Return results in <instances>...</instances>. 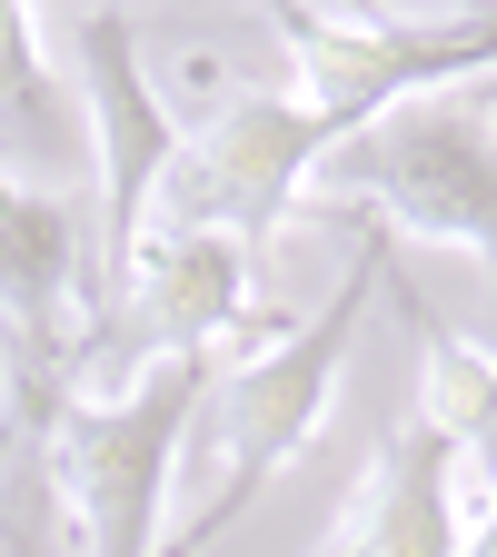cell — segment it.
Segmentation results:
<instances>
[{
  "mask_svg": "<svg viewBox=\"0 0 497 557\" xmlns=\"http://www.w3.org/2000/svg\"><path fill=\"white\" fill-rule=\"evenodd\" d=\"M309 199H359L369 230L468 249L497 278V81L378 110L309 170Z\"/></svg>",
  "mask_w": 497,
  "mask_h": 557,
  "instance_id": "obj_3",
  "label": "cell"
},
{
  "mask_svg": "<svg viewBox=\"0 0 497 557\" xmlns=\"http://www.w3.org/2000/svg\"><path fill=\"white\" fill-rule=\"evenodd\" d=\"M50 408H21V398H0V478L21 468V448H30V429H40Z\"/></svg>",
  "mask_w": 497,
  "mask_h": 557,
  "instance_id": "obj_14",
  "label": "cell"
},
{
  "mask_svg": "<svg viewBox=\"0 0 497 557\" xmlns=\"http://www.w3.org/2000/svg\"><path fill=\"white\" fill-rule=\"evenodd\" d=\"M278 50H289V100L378 120L398 100L468 90L497 81V11L477 21H309V11H269Z\"/></svg>",
  "mask_w": 497,
  "mask_h": 557,
  "instance_id": "obj_6",
  "label": "cell"
},
{
  "mask_svg": "<svg viewBox=\"0 0 497 557\" xmlns=\"http://www.w3.org/2000/svg\"><path fill=\"white\" fill-rule=\"evenodd\" d=\"M80 199L0 180V398L50 408L80 379Z\"/></svg>",
  "mask_w": 497,
  "mask_h": 557,
  "instance_id": "obj_7",
  "label": "cell"
},
{
  "mask_svg": "<svg viewBox=\"0 0 497 557\" xmlns=\"http://www.w3.org/2000/svg\"><path fill=\"white\" fill-rule=\"evenodd\" d=\"M220 359H139L110 398L90 388H60L40 418V468H50V498L60 528L80 557H160V508H170V478H179V438H189V408L209 388Z\"/></svg>",
  "mask_w": 497,
  "mask_h": 557,
  "instance_id": "obj_2",
  "label": "cell"
},
{
  "mask_svg": "<svg viewBox=\"0 0 497 557\" xmlns=\"http://www.w3.org/2000/svg\"><path fill=\"white\" fill-rule=\"evenodd\" d=\"M319 557H458V458L428 418H388Z\"/></svg>",
  "mask_w": 497,
  "mask_h": 557,
  "instance_id": "obj_9",
  "label": "cell"
},
{
  "mask_svg": "<svg viewBox=\"0 0 497 557\" xmlns=\"http://www.w3.org/2000/svg\"><path fill=\"white\" fill-rule=\"evenodd\" d=\"M458 557H497V468H487V487L458 508Z\"/></svg>",
  "mask_w": 497,
  "mask_h": 557,
  "instance_id": "obj_13",
  "label": "cell"
},
{
  "mask_svg": "<svg viewBox=\"0 0 497 557\" xmlns=\"http://www.w3.org/2000/svg\"><path fill=\"white\" fill-rule=\"evenodd\" d=\"M388 278H398V239L359 220V259H348V278L328 289L319 319H299V329L259 338L249 359H220V369H209V388L189 408V438H179V478L199 487V498L160 537V557H209V547L249 518L259 487L319 438V418L338 398V369H348V348H359V319H369V299L388 289Z\"/></svg>",
  "mask_w": 497,
  "mask_h": 557,
  "instance_id": "obj_1",
  "label": "cell"
},
{
  "mask_svg": "<svg viewBox=\"0 0 497 557\" xmlns=\"http://www.w3.org/2000/svg\"><path fill=\"white\" fill-rule=\"evenodd\" d=\"M0 180H30V189L90 180V120L50 81L40 21L21 11V0H0Z\"/></svg>",
  "mask_w": 497,
  "mask_h": 557,
  "instance_id": "obj_10",
  "label": "cell"
},
{
  "mask_svg": "<svg viewBox=\"0 0 497 557\" xmlns=\"http://www.w3.org/2000/svg\"><path fill=\"white\" fill-rule=\"evenodd\" d=\"M398 309L418 319V418L448 438V458H458V508H468L477 487H487V468H497V348L477 359L448 319L418 309L408 278H398Z\"/></svg>",
  "mask_w": 497,
  "mask_h": 557,
  "instance_id": "obj_11",
  "label": "cell"
},
{
  "mask_svg": "<svg viewBox=\"0 0 497 557\" xmlns=\"http://www.w3.org/2000/svg\"><path fill=\"white\" fill-rule=\"evenodd\" d=\"M239 329L278 338V309L259 299V269L229 249V239H209V230H150L129 249V269L110 278V299L80 338V379L100 359H239ZM70 379V388H80Z\"/></svg>",
  "mask_w": 497,
  "mask_h": 557,
  "instance_id": "obj_5",
  "label": "cell"
},
{
  "mask_svg": "<svg viewBox=\"0 0 497 557\" xmlns=\"http://www.w3.org/2000/svg\"><path fill=\"white\" fill-rule=\"evenodd\" d=\"M30 438H40V429H30ZM0 557H80V547H70V528H60V498H50L40 448H21V468L0 478Z\"/></svg>",
  "mask_w": 497,
  "mask_h": 557,
  "instance_id": "obj_12",
  "label": "cell"
},
{
  "mask_svg": "<svg viewBox=\"0 0 497 557\" xmlns=\"http://www.w3.org/2000/svg\"><path fill=\"white\" fill-rule=\"evenodd\" d=\"M348 129H369V120L309 110L289 90H220L199 110V129H179V160L150 189L139 239H150V230H209V239H229L259 269L269 239H278V220L309 199V170L338 150Z\"/></svg>",
  "mask_w": 497,
  "mask_h": 557,
  "instance_id": "obj_4",
  "label": "cell"
},
{
  "mask_svg": "<svg viewBox=\"0 0 497 557\" xmlns=\"http://www.w3.org/2000/svg\"><path fill=\"white\" fill-rule=\"evenodd\" d=\"M80 70H90V180H100V289H90V319L110 299V278L129 269L139 249V220H150V189L170 180L179 160V120L160 110V90L139 81V30L129 21H80Z\"/></svg>",
  "mask_w": 497,
  "mask_h": 557,
  "instance_id": "obj_8",
  "label": "cell"
}]
</instances>
